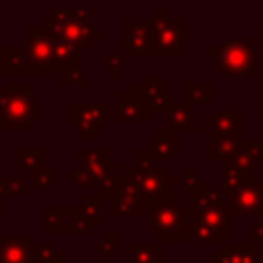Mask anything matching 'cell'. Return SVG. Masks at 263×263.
<instances>
[{"mask_svg": "<svg viewBox=\"0 0 263 263\" xmlns=\"http://www.w3.org/2000/svg\"><path fill=\"white\" fill-rule=\"evenodd\" d=\"M53 177H55V171L49 168V166H45V168H41V171L33 177V181H35L39 187H53Z\"/></svg>", "mask_w": 263, "mask_h": 263, "instance_id": "60d3db41", "label": "cell"}, {"mask_svg": "<svg viewBox=\"0 0 263 263\" xmlns=\"http://www.w3.org/2000/svg\"><path fill=\"white\" fill-rule=\"evenodd\" d=\"M146 150L152 154V158L156 160H168L175 156L177 152V138H175V129L166 127V129H160L156 134V138L148 140L146 142Z\"/></svg>", "mask_w": 263, "mask_h": 263, "instance_id": "d6986e66", "label": "cell"}, {"mask_svg": "<svg viewBox=\"0 0 263 263\" xmlns=\"http://www.w3.org/2000/svg\"><path fill=\"white\" fill-rule=\"evenodd\" d=\"M183 95H185V103H205L210 105L214 101V86L212 84H191L187 82L183 86Z\"/></svg>", "mask_w": 263, "mask_h": 263, "instance_id": "83f0119b", "label": "cell"}, {"mask_svg": "<svg viewBox=\"0 0 263 263\" xmlns=\"http://www.w3.org/2000/svg\"><path fill=\"white\" fill-rule=\"evenodd\" d=\"M203 129H210L212 134L240 138V113L238 111H232L230 103H226L222 107V111L212 113V121H203Z\"/></svg>", "mask_w": 263, "mask_h": 263, "instance_id": "5bb4252c", "label": "cell"}, {"mask_svg": "<svg viewBox=\"0 0 263 263\" xmlns=\"http://www.w3.org/2000/svg\"><path fill=\"white\" fill-rule=\"evenodd\" d=\"M25 193V183L18 181V179H6V177H0V197L6 199L10 195H21Z\"/></svg>", "mask_w": 263, "mask_h": 263, "instance_id": "8d00e7d4", "label": "cell"}, {"mask_svg": "<svg viewBox=\"0 0 263 263\" xmlns=\"http://www.w3.org/2000/svg\"><path fill=\"white\" fill-rule=\"evenodd\" d=\"M62 212H64L62 205H45V208H43V228H45V232H49V234H60V232L64 230V228H62V222H60Z\"/></svg>", "mask_w": 263, "mask_h": 263, "instance_id": "4dcf8cb0", "label": "cell"}, {"mask_svg": "<svg viewBox=\"0 0 263 263\" xmlns=\"http://www.w3.org/2000/svg\"><path fill=\"white\" fill-rule=\"evenodd\" d=\"M72 216H74V224H72V232H76V234H80V232H90V220H88V216L84 214V210L80 208V203L78 205H74L72 208Z\"/></svg>", "mask_w": 263, "mask_h": 263, "instance_id": "f35d334b", "label": "cell"}, {"mask_svg": "<svg viewBox=\"0 0 263 263\" xmlns=\"http://www.w3.org/2000/svg\"><path fill=\"white\" fill-rule=\"evenodd\" d=\"M138 168H152L154 166V158H152V154L146 150V148H142V150H138V164H136Z\"/></svg>", "mask_w": 263, "mask_h": 263, "instance_id": "b9f144b4", "label": "cell"}, {"mask_svg": "<svg viewBox=\"0 0 263 263\" xmlns=\"http://www.w3.org/2000/svg\"><path fill=\"white\" fill-rule=\"evenodd\" d=\"M166 125L171 129H193V105L191 103H175L166 109Z\"/></svg>", "mask_w": 263, "mask_h": 263, "instance_id": "ffe728a7", "label": "cell"}, {"mask_svg": "<svg viewBox=\"0 0 263 263\" xmlns=\"http://www.w3.org/2000/svg\"><path fill=\"white\" fill-rule=\"evenodd\" d=\"M259 35H261V49H259L261 55H259V60H261V66H263V27L259 29Z\"/></svg>", "mask_w": 263, "mask_h": 263, "instance_id": "ee69618b", "label": "cell"}, {"mask_svg": "<svg viewBox=\"0 0 263 263\" xmlns=\"http://www.w3.org/2000/svg\"><path fill=\"white\" fill-rule=\"evenodd\" d=\"M35 117V101L25 84H8L0 92V119L10 132L25 129Z\"/></svg>", "mask_w": 263, "mask_h": 263, "instance_id": "5b68a950", "label": "cell"}, {"mask_svg": "<svg viewBox=\"0 0 263 263\" xmlns=\"http://www.w3.org/2000/svg\"><path fill=\"white\" fill-rule=\"evenodd\" d=\"M90 10H66L60 8L43 23V29L55 39L80 47H88L92 39L101 37V29L90 25Z\"/></svg>", "mask_w": 263, "mask_h": 263, "instance_id": "6da1fadb", "label": "cell"}, {"mask_svg": "<svg viewBox=\"0 0 263 263\" xmlns=\"http://www.w3.org/2000/svg\"><path fill=\"white\" fill-rule=\"evenodd\" d=\"M125 179H127L129 187L134 189L140 205H144V208L166 203L168 201L166 189L177 185L175 177H168L164 168H156V166L146 168V171L134 166L127 171Z\"/></svg>", "mask_w": 263, "mask_h": 263, "instance_id": "277c9868", "label": "cell"}, {"mask_svg": "<svg viewBox=\"0 0 263 263\" xmlns=\"http://www.w3.org/2000/svg\"><path fill=\"white\" fill-rule=\"evenodd\" d=\"M138 95L144 99V103H146V107H148L150 113L152 111H158V109H164L166 111L168 107H173L177 103V97L171 95L166 90V86L156 80L154 74H150L146 78V82H142L138 86Z\"/></svg>", "mask_w": 263, "mask_h": 263, "instance_id": "30bf717a", "label": "cell"}, {"mask_svg": "<svg viewBox=\"0 0 263 263\" xmlns=\"http://www.w3.org/2000/svg\"><path fill=\"white\" fill-rule=\"evenodd\" d=\"M72 121L76 123L80 138L88 140L92 132L101 129V125L109 121V105L107 103H74Z\"/></svg>", "mask_w": 263, "mask_h": 263, "instance_id": "9c48e42d", "label": "cell"}, {"mask_svg": "<svg viewBox=\"0 0 263 263\" xmlns=\"http://www.w3.org/2000/svg\"><path fill=\"white\" fill-rule=\"evenodd\" d=\"M261 240H263V220L251 228V242H257L259 245Z\"/></svg>", "mask_w": 263, "mask_h": 263, "instance_id": "7bdbcfd3", "label": "cell"}, {"mask_svg": "<svg viewBox=\"0 0 263 263\" xmlns=\"http://www.w3.org/2000/svg\"><path fill=\"white\" fill-rule=\"evenodd\" d=\"M119 181H121V177H119V168H107V173H105V177H103V183H101V197H113L115 195V191H117V187H119Z\"/></svg>", "mask_w": 263, "mask_h": 263, "instance_id": "836d02e7", "label": "cell"}, {"mask_svg": "<svg viewBox=\"0 0 263 263\" xmlns=\"http://www.w3.org/2000/svg\"><path fill=\"white\" fill-rule=\"evenodd\" d=\"M193 214H195V222L197 224H203L220 234H230L232 232V226L228 222V208L222 203V205H210V208H193Z\"/></svg>", "mask_w": 263, "mask_h": 263, "instance_id": "ac0fdd59", "label": "cell"}, {"mask_svg": "<svg viewBox=\"0 0 263 263\" xmlns=\"http://www.w3.org/2000/svg\"><path fill=\"white\" fill-rule=\"evenodd\" d=\"M62 80L66 84H80L82 82V68L80 66H64Z\"/></svg>", "mask_w": 263, "mask_h": 263, "instance_id": "ab89813d", "label": "cell"}, {"mask_svg": "<svg viewBox=\"0 0 263 263\" xmlns=\"http://www.w3.org/2000/svg\"><path fill=\"white\" fill-rule=\"evenodd\" d=\"M210 205H222L220 189H205L197 199H193V208H210Z\"/></svg>", "mask_w": 263, "mask_h": 263, "instance_id": "74e56055", "label": "cell"}, {"mask_svg": "<svg viewBox=\"0 0 263 263\" xmlns=\"http://www.w3.org/2000/svg\"><path fill=\"white\" fill-rule=\"evenodd\" d=\"M127 62H129V55H127L125 51H121L117 45H115V47H111L105 55H101V64H103V66H107V68H109V72H111L113 76H117V74H119V70H121Z\"/></svg>", "mask_w": 263, "mask_h": 263, "instance_id": "f546056e", "label": "cell"}, {"mask_svg": "<svg viewBox=\"0 0 263 263\" xmlns=\"http://www.w3.org/2000/svg\"><path fill=\"white\" fill-rule=\"evenodd\" d=\"M127 253H129L134 263H158V247L156 245H150V242H144V245L129 242L127 245Z\"/></svg>", "mask_w": 263, "mask_h": 263, "instance_id": "f1b7e54d", "label": "cell"}, {"mask_svg": "<svg viewBox=\"0 0 263 263\" xmlns=\"http://www.w3.org/2000/svg\"><path fill=\"white\" fill-rule=\"evenodd\" d=\"M117 115L119 121H132V123H144L150 115L144 99L138 92H121L117 99Z\"/></svg>", "mask_w": 263, "mask_h": 263, "instance_id": "2e32d148", "label": "cell"}, {"mask_svg": "<svg viewBox=\"0 0 263 263\" xmlns=\"http://www.w3.org/2000/svg\"><path fill=\"white\" fill-rule=\"evenodd\" d=\"M0 263H37L35 247L23 236L0 234Z\"/></svg>", "mask_w": 263, "mask_h": 263, "instance_id": "8fae6325", "label": "cell"}, {"mask_svg": "<svg viewBox=\"0 0 263 263\" xmlns=\"http://www.w3.org/2000/svg\"><path fill=\"white\" fill-rule=\"evenodd\" d=\"M212 53L218 68L224 74L249 76V74H259L261 70L259 49L245 37H228L222 45H216Z\"/></svg>", "mask_w": 263, "mask_h": 263, "instance_id": "7a4b0ae2", "label": "cell"}, {"mask_svg": "<svg viewBox=\"0 0 263 263\" xmlns=\"http://www.w3.org/2000/svg\"><path fill=\"white\" fill-rule=\"evenodd\" d=\"M35 261H64V253L58 251L55 245L51 242H43L39 247H35Z\"/></svg>", "mask_w": 263, "mask_h": 263, "instance_id": "d590c367", "label": "cell"}, {"mask_svg": "<svg viewBox=\"0 0 263 263\" xmlns=\"http://www.w3.org/2000/svg\"><path fill=\"white\" fill-rule=\"evenodd\" d=\"M99 245H101V261H109V257L119 251V234H113V232L101 234Z\"/></svg>", "mask_w": 263, "mask_h": 263, "instance_id": "e575fe53", "label": "cell"}, {"mask_svg": "<svg viewBox=\"0 0 263 263\" xmlns=\"http://www.w3.org/2000/svg\"><path fill=\"white\" fill-rule=\"evenodd\" d=\"M53 62L60 64V66H82L80 49L72 43L55 39V43H53Z\"/></svg>", "mask_w": 263, "mask_h": 263, "instance_id": "484cf974", "label": "cell"}, {"mask_svg": "<svg viewBox=\"0 0 263 263\" xmlns=\"http://www.w3.org/2000/svg\"><path fill=\"white\" fill-rule=\"evenodd\" d=\"M27 35V43H25V53L29 60V66H33V70L37 74H53V43L55 37L51 33H47L43 27H27L25 29Z\"/></svg>", "mask_w": 263, "mask_h": 263, "instance_id": "52a82bcc", "label": "cell"}, {"mask_svg": "<svg viewBox=\"0 0 263 263\" xmlns=\"http://www.w3.org/2000/svg\"><path fill=\"white\" fill-rule=\"evenodd\" d=\"M185 193L193 199H197L203 191H205V183L201 177H195V168L193 166H187L185 171Z\"/></svg>", "mask_w": 263, "mask_h": 263, "instance_id": "1f68e13d", "label": "cell"}, {"mask_svg": "<svg viewBox=\"0 0 263 263\" xmlns=\"http://www.w3.org/2000/svg\"><path fill=\"white\" fill-rule=\"evenodd\" d=\"M140 210V201L134 193V189L129 187L127 179L123 177L119 181V187L115 191L113 197H109V212L113 216H136Z\"/></svg>", "mask_w": 263, "mask_h": 263, "instance_id": "e0dca14e", "label": "cell"}, {"mask_svg": "<svg viewBox=\"0 0 263 263\" xmlns=\"http://www.w3.org/2000/svg\"><path fill=\"white\" fill-rule=\"evenodd\" d=\"M4 212H6V199H2V197H0V216H2Z\"/></svg>", "mask_w": 263, "mask_h": 263, "instance_id": "bcb514c9", "label": "cell"}, {"mask_svg": "<svg viewBox=\"0 0 263 263\" xmlns=\"http://www.w3.org/2000/svg\"><path fill=\"white\" fill-rule=\"evenodd\" d=\"M249 177H251V175H247V173H242V171L230 166L228 162H224V168H222V185H220L222 195L230 197V195H232V193H234V191H236Z\"/></svg>", "mask_w": 263, "mask_h": 263, "instance_id": "4316f807", "label": "cell"}, {"mask_svg": "<svg viewBox=\"0 0 263 263\" xmlns=\"http://www.w3.org/2000/svg\"><path fill=\"white\" fill-rule=\"evenodd\" d=\"M129 263H134V261H129Z\"/></svg>", "mask_w": 263, "mask_h": 263, "instance_id": "c3c4849f", "label": "cell"}, {"mask_svg": "<svg viewBox=\"0 0 263 263\" xmlns=\"http://www.w3.org/2000/svg\"><path fill=\"white\" fill-rule=\"evenodd\" d=\"M2 64H4V74H25L29 60L25 53V47H2Z\"/></svg>", "mask_w": 263, "mask_h": 263, "instance_id": "603a6c76", "label": "cell"}, {"mask_svg": "<svg viewBox=\"0 0 263 263\" xmlns=\"http://www.w3.org/2000/svg\"><path fill=\"white\" fill-rule=\"evenodd\" d=\"M80 208L84 210V214L88 216L92 226L101 224V197L99 195H84L80 201Z\"/></svg>", "mask_w": 263, "mask_h": 263, "instance_id": "d6a6232c", "label": "cell"}, {"mask_svg": "<svg viewBox=\"0 0 263 263\" xmlns=\"http://www.w3.org/2000/svg\"><path fill=\"white\" fill-rule=\"evenodd\" d=\"M259 111H263V84L259 86Z\"/></svg>", "mask_w": 263, "mask_h": 263, "instance_id": "f6af8a7d", "label": "cell"}, {"mask_svg": "<svg viewBox=\"0 0 263 263\" xmlns=\"http://www.w3.org/2000/svg\"><path fill=\"white\" fill-rule=\"evenodd\" d=\"M45 152L43 150H16L14 154V164L25 171V177L33 179L41 168H45Z\"/></svg>", "mask_w": 263, "mask_h": 263, "instance_id": "44dd1931", "label": "cell"}, {"mask_svg": "<svg viewBox=\"0 0 263 263\" xmlns=\"http://www.w3.org/2000/svg\"><path fill=\"white\" fill-rule=\"evenodd\" d=\"M148 210V232L156 234L158 242H175L177 234L185 228V208L179 205L173 197L166 203L150 205Z\"/></svg>", "mask_w": 263, "mask_h": 263, "instance_id": "8992f818", "label": "cell"}, {"mask_svg": "<svg viewBox=\"0 0 263 263\" xmlns=\"http://www.w3.org/2000/svg\"><path fill=\"white\" fill-rule=\"evenodd\" d=\"M214 138V148H212V158L216 160H224L228 162L240 146V138H230V136H222V134H212Z\"/></svg>", "mask_w": 263, "mask_h": 263, "instance_id": "d4e9b609", "label": "cell"}, {"mask_svg": "<svg viewBox=\"0 0 263 263\" xmlns=\"http://www.w3.org/2000/svg\"><path fill=\"white\" fill-rule=\"evenodd\" d=\"M261 218H263V210H261Z\"/></svg>", "mask_w": 263, "mask_h": 263, "instance_id": "7dc6e473", "label": "cell"}, {"mask_svg": "<svg viewBox=\"0 0 263 263\" xmlns=\"http://www.w3.org/2000/svg\"><path fill=\"white\" fill-rule=\"evenodd\" d=\"M228 214L236 216H253L263 210V185L257 177H249L230 197H228Z\"/></svg>", "mask_w": 263, "mask_h": 263, "instance_id": "ba28073f", "label": "cell"}, {"mask_svg": "<svg viewBox=\"0 0 263 263\" xmlns=\"http://www.w3.org/2000/svg\"><path fill=\"white\" fill-rule=\"evenodd\" d=\"M222 236L224 234H220V232H216V230H212V228H208V226H203V224H197V222H193L191 226H185L183 228V240L189 245V242H193V245H212V242H222Z\"/></svg>", "mask_w": 263, "mask_h": 263, "instance_id": "cb8c5ba5", "label": "cell"}, {"mask_svg": "<svg viewBox=\"0 0 263 263\" xmlns=\"http://www.w3.org/2000/svg\"><path fill=\"white\" fill-rule=\"evenodd\" d=\"M148 41H150V29L146 21H127V33L123 37H119L117 47L123 49L129 58L138 55V53H146L148 51Z\"/></svg>", "mask_w": 263, "mask_h": 263, "instance_id": "4fadbf2b", "label": "cell"}, {"mask_svg": "<svg viewBox=\"0 0 263 263\" xmlns=\"http://www.w3.org/2000/svg\"><path fill=\"white\" fill-rule=\"evenodd\" d=\"M261 160H263V140H257V142L240 140L238 152L228 160V164L247 173V175H251V171L257 168Z\"/></svg>", "mask_w": 263, "mask_h": 263, "instance_id": "9a60e30c", "label": "cell"}, {"mask_svg": "<svg viewBox=\"0 0 263 263\" xmlns=\"http://www.w3.org/2000/svg\"><path fill=\"white\" fill-rule=\"evenodd\" d=\"M212 263H259L257 242H224L220 251L212 255Z\"/></svg>", "mask_w": 263, "mask_h": 263, "instance_id": "7c38bea8", "label": "cell"}, {"mask_svg": "<svg viewBox=\"0 0 263 263\" xmlns=\"http://www.w3.org/2000/svg\"><path fill=\"white\" fill-rule=\"evenodd\" d=\"M166 10H158V16L146 21L150 29L148 55H183L185 53V23L183 18L164 16Z\"/></svg>", "mask_w": 263, "mask_h": 263, "instance_id": "3957f363", "label": "cell"}, {"mask_svg": "<svg viewBox=\"0 0 263 263\" xmlns=\"http://www.w3.org/2000/svg\"><path fill=\"white\" fill-rule=\"evenodd\" d=\"M109 156H111V152H109L107 148H103V150H86V152H82L80 168L86 171V173H90V175H95L97 179L103 181V177H105V173H107Z\"/></svg>", "mask_w": 263, "mask_h": 263, "instance_id": "7402d4cb", "label": "cell"}]
</instances>
